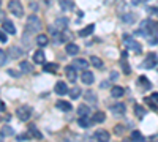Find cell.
Here are the masks:
<instances>
[{
	"mask_svg": "<svg viewBox=\"0 0 158 142\" xmlns=\"http://www.w3.org/2000/svg\"><path fill=\"white\" fill-rule=\"evenodd\" d=\"M29 134H30L32 137H35V139H41V137H43V134L38 131V128H36L35 125H30V126H29Z\"/></svg>",
	"mask_w": 158,
	"mask_h": 142,
	"instance_id": "cell-17",
	"label": "cell"
},
{
	"mask_svg": "<svg viewBox=\"0 0 158 142\" xmlns=\"http://www.w3.org/2000/svg\"><path fill=\"white\" fill-rule=\"evenodd\" d=\"M85 99H87L89 103H97V95H95L94 92H87V93H85Z\"/></svg>",
	"mask_w": 158,
	"mask_h": 142,
	"instance_id": "cell-33",
	"label": "cell"
},
{
	"mask_svg": "<svg viewBox=\"0 0 158 142\" xmlns=\"http://www.w3.org/2000/svg\"><path fill=\"white\" fill-rule=\"evenodd\" d=\"M131 140H136V142H142V140H146L144 139V136L139 133V131H133L131 133Z\"/></svg>",
	"mask_w": 158,
	"mask_h": 142,
	"instance_id": "cell-28",
	"label": "cell"
},
{
	"mask_svg": "<svg viewBox=\"0 0 158 142\" xmlns=\"http://www.w3.org/2000/svg\"><path fill=\"white\" fill-rule=\"evenodd\" d=\"M111 137V134L106 131V130H97L95 131V139L100 140V142H108Z\"/></svg>",
	"mask_w": 158,
	"mask_h": 142,
	"instance_id": "cell-8",
	"label": "cell"
},
{
	"mask_svg": "<svg viewBox=\"0 0 158 142\" xmlns=\"http://www.w3.org/2000/svg\"><path fill=\"white\" fill-rule=\"evenodd\" d=\"M123 93H125V88H122V87H112V90H111L112 98H120V96H123Z\"/></svg>",
	"mask_w": 158,
	"mask_h": 142,
	"instance_id": "cell-21",
	"label": "cell"
},
{
	"mask_svg": "<svg viewBox=\"0 0 158 142\" xmlns=\"http://www.w3.org/2000/svg\"><path fill=\"white\" fill-rule=\"evenodd\" d=\"M56 108L60 109V111H63V112L71 111V104H70V103H67V101H57L56 103Z\"/></svg>",
	"mask_w": 158,
	"mask_h": 142,
	"instance_id": "cell-13",
	"label": "cell"
},
{
	"mask_svg": "<svg viewBox=\"0 0 158 142\" xmlns=\"http://www.w3.org/2000/svg\"><path fill=\"white\" fill-rule=\"evenodd\" d=\"M135 111H136V115H138L139 119H142L144 115H146V109H144L142 106H139V104H136V106H135Z\"/></svg>",
	"mask_w": 158,
	"mask_h": 142,
	"instance_id": "cell-31",
	"label": "cell"
},
{
	"mask_svg": "<svg viewBox=\"0 0 158 142\" xmlns=\"http://www.w3.org/2000/svg\"><path fill=\"white\" fill-rule=\"evenodd\" d=\"M139 82H141V84H142L144 87H147V88H150V82H149V81L146 79V77H144V76H141V77H139Z\"/></svg>",
	"mask_w": 158,
	"mask_h": 142,
	"instance_id": "cell-37",
	"label": "cell"
},
{
	"mask_svg": "<svg viewBox=\"0 0 158 142\" xmlns=\"http://www.w3.org/2000/svg\"><path fill=\"white\" fill-rule=\"evenodd\" d=\"M149 43H150V44H156V43H158L156 36H152V35H150V41H149Z\"/></svg>",
	"mask_w": 158,
	"mask_h": 142,
	"instance_id": "cell-45",
	"label": "cell"
},
{
	"mask_svg": "<svg viewBox=\"0 0 158 142\" xmlns=\"http://www.w3.org/2000/svg\"><path fill=\"white\" fill-rule=\"evenodd\" d=\"M156 32V27H155V22H152V21H142L141 22V25H139V30H138V33L139 35H142V36H150L152 33H155Z\"/></svg>",
	"mask_w": 158,
	"mask_h": 142,
	"instance_id": "cell-1",
	"label": "cell"
},
{
	"mask_svg": "<svg viewBox=\"0 0 158 142\" xmlns=\"http://www.w3.org/2000/svg\"><path fill=\"white\" fill-rule=\"evenodd\" d=\"M41 27H43V24H41V21H40L38 16H35V14L29 16V19H27V30H30V32H40V30H41Z\"/></svg>",
	"mask_w": 158,
	"mask_h": 142,
	"instance_id": "cell-3",
	"label": "cell"
},
{
	"mask_svg": "<svg viewBox=\"0 0 158 142\" xmlns=\"http://www.w3.org/2000/svg\"><path fill=\"white\" fill-rule=\"evenodd\" d=\"M0 41L6 43V32H3V30H0Z\"/></svg>",
	"mask_w": 158,
	"mask_h": 142,
	"instance_id": "cell-38",
	"label": "cell"
},
{
	"mask_svg": "<svg viewBox=\"0 0 158 142\" xmlns=\"http://www.w3.org/2000/svg\"><path fill=\"white\" fill-rule=\"evenodd\" d=\"M5 62H6V52L0 49V65H5Z\"/></svg>",
	"mask_w": 158,
	"mask_h": 142,
	"instance_id": "cell-34",
	"label": "cell"
},
{
	"mask_svg": "<svg viewBox=\"0 0 158 142\" xmlns=\"http://www.w3.org/2000/svg\"><path fill=\"white\" fill-rule=\"evenodd\" d=\"M16 115L21 122H27L32 117V108L30 106H19L16 111Z\"/></svg>",
	"mask_w": 158,
	"mask_h": 142,
	"instance_id": "cell-5",
	"label": "cell"
},
{
	"mask_svg": "<svg viewBox=\"0 0 158 142\" xmlns=\"http://www.w3.org/2000/svg\"><path fill=\"white\" fill-rule=\"evenodd\" d=\"M2 133H3V136H5V134H6V136H13V133H15V131L11 130V126L5 125V128H3V131H2Z\"/></svg>",
	"mask_w": 158,
	"mask_h": 142,
	"instance_id": "cell-35",
	"label": "cell"
},
{
	"mask_svg": "<svg viewBox=\"0 0 158 142\" xmlns=\"http://www.w3.org/2000/svg\"><path fill=\"white\" fill-rule=\"evenodd\" d=\"M123 131H125V126L123 125H115V130H114L115 134H122Z\"/></svg>",
	"mask_w": 158,
	"mask_h": 142,
	"instance_id": "cell-36",
	"label": "cell"
},
{
	"mask_svg": "<svg viewBox=\"0 0 158 142\" xmlns=\"http://www.w3.org/2000/svg\"><path fill=\"white\" fill-rule=\"evenodd\" d=\"M54 90H56L57 95H67L68 93V85L65 84V82H57Z\"/></svg>",
	"mask_w": 158,
	"mask_h": 142,
	"instance_id": "cell-9",
	"label": "cell"
},
{
	"mask_svg": "<svg viewBox=\"0 0 158 142\" xmlns=\"http://www.w3.org/2000/svg\"><path fill=\"white\" fill-rule=\"evenodd\" d=\"M3 19H5V13L0 11V21H3Z\"/></svg>",
	"mask_w": 158,
	"mask_h": 142,
	"instance_id": "cell-47",
	"label": "cell"
},
{
	"mask_svg": "<svg viewBox=\"0 0 158 142\" xmlns=\"http://www.w3.org/2000/svg\"><path fill=\"white\" fill-rule=\"evenodd\" d=\"M71 65H73L74 68H77V70H85V68L89 67V62L84 60V59H76Z\"/></svg>",
	"mask_w": 158,
	"mask_h": 142,
	"instance_id": "cell-11",
	"label": "cell"
},
{
	"mask_svg": "<svg viewBox=\"0 0 158 142\" xmlns=\"http://www.w3.org/2000/svg\"><path fill=\"white\" fill-rule=\"evenodd\" d=\"M94 30H95V24H89L87 27H84L81 32H79V35H81V36H89V35H92Z\"/></svg>",
	"mask_w": 158,
	"mask_h": 142,
	"instance_id": "cell-19",
	"label": "cell"
},
{
	"mask_svg": "<svg viewBox=\"0 0 158 142\" xmlns=\"http://www.w3.org/2000/svg\"><path fill=\"white\" fill-rule=\"evenodd\" d=\"M8 10L11 14H15L16 18H22L24 16V6L21 5L19 0H11L8 3Z\"/></svg>",
	"mask_w": 158,
	"mask_h": 142,
	"instance_id": "cell-2",
	"label": "cell"
},
{
	"mask_svg": "<svg viewBox=\"0 0 158 142\" xmlns=\"http://www.w3.org/2000/svg\"><path fill=\"white\" fill-rule=\"evenodd\" d=\"M3 30H5L6 33H10V35H15V33H16L15 24H13L11 21H8V19H3Z\"/></svg>",
	"mask_w": 158,
	"mask_h": 142,
	"instance_id": "cell-10",
	"label": "cell"
},
{
	"mask_svg": "<svg viewBox=\"0 0 158 142\" xmlns=\"http://www.w3.org/2000/svg\"><path fill=\"white\" fill-rule=\"evenodd\" d=\"M0 111H5V104H3V101H0Z\"/></svg>",
	"mask_w": 158,
	"mask_h": 142,
	"instance_id": "cell-48",
	"label": "cell"
},
{
	"mask_svg": "<svg viewBox=\"0 0 158 142\" xmlns=\"http://www.w3.org/2000/svg\"><path fill=\"white\" fill-rule=\"evenodd\" d=\"M123 43H125V46H127L130 51H133V52H136V54H141V51H142L141 44H139L136 40H133L131 36L125 35V36H123Z\"/></svg>",
	"mask_w": 158,
	"mask_h": 142,
	"instance_id": "cell-4",
	"label": "cell"
},
{
	"mask_svg": "<svg viewBox=\"0 0 158 142\" xmlns=\"http://www.w3.org/2000/svg\"><path fill=\"white\" fill-rule=\"evenodd\" d=\"M79 52V46L74 44V43H68L67 44V54L68 55H76Z\"/></svg>",
	"mask_w": 158,
	"mask_h": 142,
	"instance_id": "cell-16",
	"label": "cell"
},
{
	"mask_svg": "<svg viewBox=\"0 0 158 142\" xmlns=\"http://www.w3.org/2000/svg\"><path fill=\"white\" fill-rule=\"evenodd\" d=\"M0 3H2V2H0Z\"/></svg>",
	"mask_w": 158,
	"mask_h": 142,
	"instance_id": "cell-52",
	"label": "cell"
},
{
	"mask_svg": "<svg viewBox=\"0 0 158 142\" xmlns=\"http://www.w3.org/2000/svg\"><path fill=\"white\" fill-rule=\"evenodd\" d=\"M146 103H149V106H150L153 111H156V106L153 104V99H152V98H146Z\"/></svg>",
	"mask_w": 158,
	"mask_h": 142,
	"instance_id": "cell-39",
	"label": "cell"
},
{
	"mask_svg": "<svg viewBox=\"0 0 158 142\" xmlns=\"http://www.w3.org/2000/svg\"><path fill=\"white\" fill-rule=\"evenodd\" d=\"M43 70L48 71V73H57L59 65H56V63H44V65H43Z\"/></svg>",
	"mask_w": 158,
	"mask_h": 142,
	"instance_id": "cell-23",
	"label": "cell"
},
{
	"mask_svg": "<svg viewBox=\"0 0 158 142\" xmlns=\"http://www.w3.org/2000/svg\"><path fill=\"white\" fill-rule=\"evenodd\" d=\"M90 120H89V115H84V117H81L79 119V125H81L82 128H87V126H90Z\"/></svg>",
	"mask_w": 158,
	"mask_h": 142,
	"instance_id": "cell-30",
	"label": "cell"
},
{
	"mask_svg": "<svg viewBox=\"0 0 158 142\" xmlns=\"http://www.w3.org/2000/svg\"><path fill=\"white\" fill-rule=\"evenodd\" d=\"M19 68L22 73H32L33 71V65H30L29 62H21L19 63Z\"/></svg>",
	"mask_w": 158,
	"mask_h": 142,
	"instance_id": "cell-22",
	"label": "cell"
},
{
	"mask_svg": "<svg viewBox=\"0 0 158 142\" xmlns=\"http://www.w3.org/2000/svg\"><path fill=\"white\" fill-rule=\"evenodd\" d=\"M3 140V133H0V142Z\"/></svg>",
	"mask_w": 158,
	"mask_h": 142,
	"instance_id": "cell-50",
	"label": "cell"
},
{
	"mask_svg": "<svg viewBox=\"0 0 158 142\" xmlns=\"http://www.w3.org/2000/svg\"><path fill=\"white\" fill-rule=\"evenodd\" d=\"M44 51H41V49H40V51H36V52L33 54V62L35 63H44Z\"/></svg>",
	"mask_w": 158,
	"mask_h": 142,
	"instance_id": "cell-14",
	"label": "cell"
},
{
	"mask_svg": "<svg viewBox=\"0 0 158 142\" xmlns=\"http://www.w3.org/2000/svg\"><path fill=\"white\" fill-rule=\"evenodd\" d=\"M90 63L94 67H97V68H103V60L100 57H97V55H92L90 57Z\"/></svg>",
	"mask_w": 158,
	"mask_h": 142,
	"instance_id": "cell-25",
	"label": "cell"
},
{
	"mask_svg": "<svg viewBox=\"0 0 158 142\" xmlns=\"http://www.w3.org/2000/svg\"><path fill=\"white\" fill-rule=\"evenodd\" d=\"M8 73H10L13 77H19V73H18V71H15V70H8Z\"/></svg>",
	"mask_w": 158,
	"mask_h": 142,
	"instance_id": "cell-43",
	"label": "cell"
},
{
	"mask_svg": "<svg viewBox=\"0 0 158 142\" xmlns=\"http://www.w3.org/2000/svg\"><path fill=\"white\" fill-rule=\"evenodd\" d=\"M77 114L81 115V117H84V115H89L90 114V108L87 106V104H81L77 108Z\"/></svg>",
	"mask_w": 158,
	"mask_h": 142,
	"instance_id": "cell-26",
	"label": "cell"
},
{
	"mask_svg": "<svg viewBox=\"0 0 158 142\" xmlns=\"http://www.w3.org/2000/svg\"><path fill=\"white\" fill-rule=\"evenodd\" d=\"M150 139H152V140H158V134H156V136H152Z\"/></svg>",
	"mask_w": 158,
	"mask_h": 142,
	"instance_id": "cell-49",
	"label": "cell"
},
{
	"mask_svg": "<svg viewBox=\"0 0 158 142\" xmlns=\"http://www.w3.org/2000/svg\"><path fill=\"white\" fill-rule=\"evenodd\" d=\"M67 25H68V19L67 18H59L56 21V27L59 30H65V29H67Z\"/></svg>",
	"mask_w": 158,
	"mask_h": 142,
	"instance_id": "cell-18",
	"label": "cell"
},
{
	"mask_svg": "<svg viewBox=\"0 0 158 142\" xmlns=\"http://www.w3.org/2000/svg\"><path fill=\"white\" fill-rule=\"evenodd\" d=\"M111 79H112V81L118 79V73H117V71H112V73H111Z\"/></svg>",
	"mask_w": 158,
	"mask_h": 142,
	"instance_id": "cell-44",
	"label": "cell"
},
{
	"mask_svg": "<svg viewBox=\"0 0 158 142\" xmlns=\"http://www.w3.org/2000/svg\"><path fill=\"white\" fill-rule=\"evenodd\" d=\"M79 95H81V88H77V87H74V88H71V90H70V96H71L73 99L79 98Z\"/></svg>",
	"mask_w": 158,
	"mask_h": 142,
	"instance_id": "cell-32",
	"label": "cell"
},
{
	"mask_svg": "<svg viewBox=\"0 0 158 142\" xmlns=\"http://www.w3.org/2000/svg\"><path fill=\"white\" fill-rule=\"evenodd\" d=\"M104 119H106V115H104V112L98 111V112H95L94 117H92V123H103V122H104Z\"/></svg>",
	"mask_w": 158,
	"mask_h": 142,
	"instance_id": "cell-15",
	"label": "cell"
},
{
	"mask_svg": "<svg viewBox=\"0 0 158 142\" xmlns=\"http://www.w3.org/2000/svg\"><path fill=\"white\" fill-rule=\"evenodd\" d=\"M18 139H19V140H29V139H30V134H19Z\"/></svg>",
	"mask_w": 158,
	"mask_h": 142,
	"instance_id": "cell-40",
	"label": "cell"
},
{
	"mask_svg": "<svg viewBox=\"0 0 158 142\" xmlns=\"http://www.w3.org/2000/svg\"><path fill=\"white\" fill-rule=\"evenodd\" d=\"M11 52H13L11 57H15V59H16V57H21V55L24 54V52H22V49L18 47V46H13V47H11Z\"/></svg>",
	"mask_w": 158,
	"mask_h": 142,
	"instance_id": "cell-29",
	"label": "cell"
},
{
	"mask_svg": "<svg viewBox=\"0 0 158 142\" xmlns=\"http://www.w3.org/2000/svg\"><path fill=\"white\" fill-rule=\"evenodd\" d=\"M155 65H158V57H156V54H155V52L147 54V57L144 59V62H142V67L147 68V70H150V68H153Z\"/></svg>",
	"mask_w": 158,
	"mask_h": 142,
	"instance_id": "cell-6",
	"label": "cell"
},
{
	"mask_svg": "<svg viewBox=\"0 0 158 142\" xmlns=\"http://www.w3.org/2000/svg\"><path fill=\"white\" fill-rule=\"evenodd\" d=\"M62 8H63V10H71V3H68V2H62Z\"/></svg>",
	"mask_w": 158,
	"mask_h": 142,
	"instance_id": "cell-41",
	"label": "cell"
},
{
	"mask_svg": "<svg viewBox=\"0 0 158 142\" xmlns=\"http://www.w3.org/2000/svg\"><path fill=\"white\" fill-rule=\"evenodd\" d=\"M120 18H122V21H123V22H128V24L135 22V16L131 14V13H123V14H122Z\"/></svg>",
	"mask_w": 158,
	"mask_h": 142,
	"instance_id": "cell-27",
	"label": "cell"
},
{
	"mask_svg": "<svg viewBox=\"0 0 158 142\" xmlns=\"http://www.w3.org/2000/svg\"><path fill=\"white\" fill-rule=\"evenodd\" d=\"M111 112H112L114 115H125L127 106L123 104V103H115V104L111 106Z\"/></svg>",
	"mask_w": 158,
	"mask_h": 142,
	"instance_id": "cell-7",
	"label": "cell"
},
{
	"mask_svg": "<svg viewBox=\"0 0 158 142\" xmlns=\"http://www.w3.org/2000/svg\"><path fill=\"white\" fill-rule=\"evenodd\" d=\"M152 99L158 103V93H153V95H152Z\"/></svg>",
	"mask_w": 158,
	"mask_h": 142,
	"instance_id": "cell-46",
	"label": "cell"
},
{
	"mask_svg": "<svg viewBox=\"0 0 158 142\" xmlns=\"http://www.w3.org/2000/svg\"><path fill=\"white\" fill-rule=\"evenodd\" d=\"M36 44H38L40 47H44V46L48 44V36L43 35V33H40V35L36 36Z\"/></svg>",
	"mask_w": 158,
	"mask_h": 142,
	"instance_id": "cell-24",
	"label": "cell"
},
{
	"mask_svg": "<svg viewBox=\"0 0 158 142\" xmlns=\"http://www.w3.org/2000/svg\"><path fill=\"white\" fill-rule=\"evenodd\" d=\"M65 73H67V77H68V79H70L71 82H74V81H76V68H74V67H67Z\"/></svg>",
	"mask_w": 158,
	"mask_h": 142,
	"instance_id": "cell-20",
	"label": "cell"
},
{
	"mask_svg": "<svg viewBox=\"0 0 158 142\" xmlns=\"http://www.w3.org/2000/svg\"><path fill=\"white\" fill-rule=\"evenodd\" d=\"M106 2H108V3H111V2H114V0H106Z\"/></svg>",
	"mask_w": 158,
	"mask_h": 142,
	"instance_id": "cell-51",
	"label": "cell"
},
{
	"mask_svg": "<svg viewBox=\"0 0 158 142\" xmlns=\"http://www.w3.org/2000/svg\"><path fill=\"white\" fill-rule=\"evenodd\" d=\"M82 82L84 84H87V85H90V84H94V74H92L90 71H87V70H84L82 71Z\"/></svg>",
	"mask_w": 158,
	"mask_h": 142,
	"instance_id": "cell-12",
	"label": "cell"
},
{
	"mask_svg": "<svg viewBox=\"0 0 158 142\" xmlns=\"http://www.w3.org/2000/svg\"><path fill=\"white\" fill-rule=\"evenodd\" d=\"M122 68H123V73H127V74L130 73V68H128V65H127V62L122 63Z\"/></svg>",
	"mask_w": 158,
	"mask_h": 142,
	"instance_id": "cell-42",
	"label": "cell"
}]
</instances>
